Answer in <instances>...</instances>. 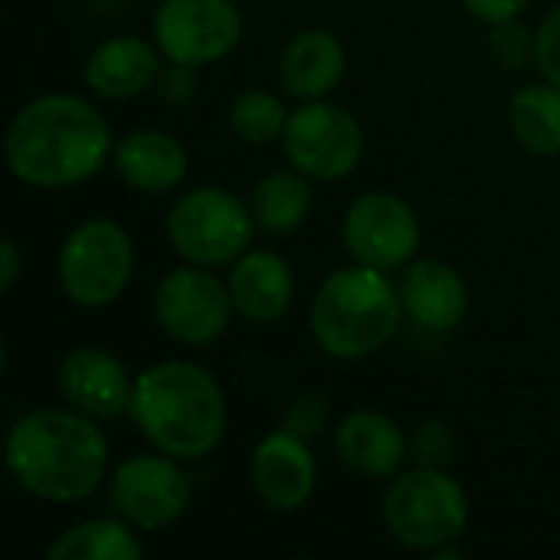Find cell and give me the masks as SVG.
Segmentation results:
<instances>
[{
  "label": "cell",
  "instance_id": "obj_21",
  "mask_svg": "<svg viewBox=\"0 0 560 560\" xmlns=\"http://www.w3.org/2000/svg\"><path fill=\"white\" fill-rule=\"evenodd\" d=\"M515 138L535 154H560V85H525L509 102Z\"/></svg>",
  "mask_w": 560,
  "mask_h": 560
},
{
  "label": "cell",
  "instance_id": "obj_23",
  "mask_svg": "<svg viewBox=\"0 0 560 560\" xmlns=\"http://www.w3.org/2000/svg\"><path fill=\"white\" fill-rule=\"evenodd\" d=\"M144 555L141 541L128 525L95 518L69 528L56 545H49V560H138Z\"/></svg>",
  "mask_w": 560,
  "mask_h": 560
},
{
  "label": "cell",
  "instance_id": "obj_8",
  "mask_svg": "<svg viewBox=\"0 0 560 560\" xmlns=\"http://www.w3.org/2000/svg\"><path fill=\"white\" fill-rule=\"evenodd\" d=\"M282 144L292 167L315 180L348 177L364 158V131L358 118L348 108L318 98L289 115Z\"/></svg>",
  "mask_w": 560,
  "mask_h": 560
},
{
  "label": "cell",
  "instance_id": "obj_1",
  "mask_svg": "<svg viewBox=\"0 0 560 560\" xmlns=\"http://www.w3.org/2000/svg\"><path fill=\"white\" fill-rule=\"evenodd\" d=\"M112 131L79 95H43L16 112L7 131V164L33 187H72L89 180L108 158Z\"/></svg>",
  "mask_w": 560,
  "mask_h": 560
},
{
  "label": "cell",
  "instance_id": "obj_15",
  "mask_svg": "<svg viewBox=\"0 0 560 560\" xmlns=\"http://www.w3.org/2000/svg\"><path fill=\"white\" fill-rule=\"evenodd\" d=\"M400 302L417 325L430 331H450L466 318L469 292L453 266L440 259H420L404 272Z\"/></svg>",
  "mask_w": 560,
  "mask_h": 560
},
{
  "label": "cell",
  "instance_id": "obj_19",
  "mask_svg": "<svg viewBox=\"0 0 560 560\" xmlns=\"http://www.w3.org/2000/svg\"><path fill=\"white\" fill-rule=\"evenodd\" d=\"M345 75V46L328 30H302L282 49L279 79L295 98H322Z\"/></svg>",
  "mask_w": 560,
  "mask_h": 560
},
{
  "label": "cell",
  "instance_id": "obj_5",
  "mask_svg": "<svg viewBox=\"0 0 560 560\" xmlns=\"http://www.w3.org/2000/svg\"><path fill=\"white\" fill-rule=\"evenodd\" d=\"M384 522L390 535L417 551H436L456 541L469 522V502L459 482L440 469L400 476L384 495Z\"/></svg>",
  "mask_w": 560,
  "mask_h": 560
},
{
  "label": "cell",
  "instance_id": "obj_11",
  "mask_svg": "<svg viewBox=\"0 0 560 560\" xmlns=\"http://www.w3.org/2000/svg\"><path fill=\"white\" fill-rule=\"evenodd\" d=\"M345 246L361 266L397 269L420 246V220L397 194H364L345 213Z\"/></svg>",
  "mask_w": 560,
  "mask_h": 560
},
{
  "label": "cell",
  "instance_id": "obj_9",
  "mask_svg": "<svg viewBox=\"0 0 560 560\" xmlns=\"http://www.w3.org/2000/svg\"><path fill=\"white\" fill-rule=\"evenodd\" d=\"M243 36V16L230 0H161L154 39L171 62L203 66L223 59Z\"/></svg>",
  "mask_w": 560,
  "mask_h": 560
},
{
  "label": "cell",
  "instance_id": "obj_13",
  "mask_svg": "<svg viewBox=\"0 0 560 560\" xmlns=\"http://www.w3.org/2000/svg\"><path fill=\"white\" fill-rule=\"evenodd\" d=\"M249 482L266 509L295 512L315 492V456L302 436L289 430L269 433L253 453Z\"/></svg>",
  "mask_w": 560,
  "mask_h": 560
},
{
  "label": "cell",
  "instance_id": "obj_25",
  "mask_svg": "<svg viewBox=\"0 0 560 560\" xmlns=\"http://www.w3.org/2000/svg\"><path fill=\"white\" fill-rule=\"evenodd\" d=\"M492 52L505 69H525L532 56H538V36H532L522 23H499L492 33Z\"/></svg>",
  "mask_w": 560,
  "mask_h": 560
},
{
  "label": "cell",
  "instance_id": "obj_4",
  "mask_svg": "<svg viewBox=\"0 0 560 560\" xmlns=\"http://www.w3.org/2000/svg\"><path fill=\"white\" fill-rule=\"evenodd\" d=\"M400 292L374 266L331 272L312 302V335L328 358L358 361L381 351L400 325Z\"/></svg>",
  "mask_w": 560,
  "mask_h": 560
},
{
  "label": "cell",
  "instance_id": "obj_16",
  "mask_svg": "<svg viewBox=\"0 0 560 560\" xmlns=\"http://www.w3.org/2000/svg\"><path fill=\"white\" fill-rule=\"evenodd\" d=\"M230 299H233V308L256 322V325H266V322H279L289 305H292V292H295V282H292V269L282 256L276 253H246L233 272H230Z\"/></svg>",
  "mask_w": 560,
  "mask_h": 560
},
{
  "label": "cell",
  "instance_id": "obj_10",
  "mask_svg": "<svg viewBox=\"0 0 560 560\" xmlns=\"http://www.w3.org/2000/svg\"><path fill=\"white\" fill-rule=\"evenodd\" d=\"M158 325L184 345H207L220 338L233 315L230 285H223L213 272L190 266L174 269L161 279L154 292Z\"/></svg>",
  "mask_w": 560,
  "mask_h": 560
},
{
  "label": "cell",
  "instance_id": "obj_30",
  "mask_svg": "<svg viewBox=\"0 0 560 560\" xmlns=\"http://www.w3.org/2000/svg\"><path fill=\"white\" fill-rule=\"evenodd\" d=\"M161 95L167 98V102H174V105H180V102H187L190 95H194V85H197V79H194V66H180V62H174V69H167L164 75H161Z\"/></svg>",
  "mask_w": 560,
  "mask_h": 560
},
{
  "label": "cell",
  "instance_id": "obj_29",
  "mask_svg": "<svg viewBox=\"0 0 560 560\" xmlns=\"http://www.w3.org/2000/svg\"><path fill=\"white\" fill-rule=\"evenodd\" d=\"M463 3H466V10L472 16H479V20H486L492 26L515 20L528 7V0H463Z\"/></svg>",
  "mask_w": 560,
  "mask_h": 560
},
{
  "label": "cell",
  "instance_id": "obj_20",
  "mask_svg": "<svg viewBox=\"0 0 560 560\" xmlns=\"http://www.w3.org/2000/svg\"><path fill=\"white\" fill-rule=\"evenodd\" d=\"M115 167L121 180L144 194L174 190L187 174V151L164 131H135L118 141Z\"/></svg>",
  "mask_w": 560,
  "mask_h": 560
},
{
  "label": "cell",
  "instance_id": "obj_22",
  "mask_svg": "<svg viewBox=\"0 0 560 560\" xmlns=\"http://www.w3.org/2000/svg\"><path fill=\"white\" fill-rule=\"evenodd\" d=\"M312 210V187L302 171L266 174L253 190V217L266 233H292Z\"/></svg>",
  "mask_w": 560,
  "mask_h": 560
},
{
  "label": "cell",
  "instance_id": "obj_24",
  "mask_svg": "<svg viewBox=\"0 0 560 560\" xmlns=\"http://www.w3.org/2000/svg\"><path fill=\"white\" fill-rule=\"evenodd\" d=\"M285 105L262 92V89H246L243 95H236V102L230 105V128L249 141V144H269L285 131Z\"/></svg>",
  "mask_w": 560,
  "mask_h": 560
},
{
  "label": "cell",
  "instance_id": "obj_6",
  "mask_svg": "<svg viewBox=\"0 0 560 560\" xmlns=\"http://www.w3.org/2000/svg\"><path fill=\"white\" fill-rule=\"evenodd\" d=\"M253 226L256 217L236 200V194L220 187L184 194L167 217V236L174 249L194 266L236 262L253 240Z\"/></svg>",
  "mask_w": 560,
  "mask_h": 560
},
{
  "label": "cell",
  "instance_id": "obj_18",
  "mask_svg": "<svg viewBox=\"0 0 560 560\" xmlns=\"http://www.w3.org/2000/svg\"><path fill=\"white\" fill-rule=\"evenodd\" d=\"M158 79V52L138 36H115L85 59V85L105 98H131Z\"/></svg>",
  "mask_w": 560,
  "mask_h": 560
},
{
  "label": "cell",
  "instance_id": "obj_26",
  "mask_svg": "<svg viewBox=\"0 0 560 560\" xmlns=\"http://www.w3.org/2000/svg\"><path fill=\"white\" fill-rule=\"evenodd\" d=\"M328 420V404L322 394H305L292 404L289 417H285V430L295 433V436H315Z\"/></svg>",
  "mask_w": 560,
  "mask_h": 560
},
{
  "label": "cell",
  "instance_id": "obj_17",
  "mask_svg": "<svg viewBox=\"0 0 560 560\" xmlns=\"http://www.w3.org/2000/svg\"><path fill=\"white\" fill-rule=\"evenodd\" d=\"M335 446L345 466L368 479H390L407 456V440L400 427L390 417L374 413V410L351 413L338 427Z\"/></svg>",
  "mask_w": 560,
  "mask_h": 560
},
{
  "label": "cell",
  "instance_id": "obj_3",
  "mask_svg": "<svg viewBox=\"0 0 560 560\" xmlns=\"http://www.w3.org/2000/svg\"><path fill=\"white\" fill-rule=\"evenodd\" d=\"M131 417L164 456L200 459L223 440L226 400L203 368L164 361L135 377Z\"/></svg>",
  "mask_w": 560,
  "mask_h": 560
},
{
  "label": "cell",
  "instance_id": "obj_7",
  "mask_svg": "<svg viewBox=\"0 0 560 560\" xmlns=\"http://www.w3.org/2000/svg\"><path fill=\"white\" fill-rule=\"evenodd\" d=\"M135 272L131 236L112 220L79 223L59 249L62 292L85 308L115 302Z\"/></svg>",
  "mask_w": 560,
  "mask_h": 560
},
{
  "label": "cell",
  "instance_id": "obj_31",
  "mask_svg": "<svg viewBox=\"0 0 560 560\" xmlns=\"http://www.w3.org/2000/svg\"><path fill=\"white\" fill-rule=\"evenodd\" d=\"M0 259H3V266H0V289H10L16 272H20V253H16V246L10 240L0 243Z\"/></svg>",
  "mask_w": 560,
  "mask_h": 560
},
{
  "label": "cell",
  "instance_id": "obj_12",
  "mask_svg": "<svg viewBox=\"0 0 560 560\" xmlns=\"http://www.w3.org/2000/svg\"><path fill=\"white\" fill-rule=\"evenodd\" d=\"M187 502H190V482L164 456H135L115 469L112 505L128 525L141 532H158L177 522Z\"/></svg>",
  "mask_w": 560,
  "mask_h": 560
},
{
  "label": "cell",
  "instance_id": "obj_28",
  "mask_svg": "<svg viewBox=\"0 0 560 560\" xmlns=\"http://www.w3.org/2000/svg\"><path fill=\"white\" fill-rule=\"evenodd\" d=\"M413 446H417V456L423 459V466H430V469H440L443 463L453 459V440L443 423H427L417 433Z\"/></svg>",
  "mask_w": 560,
  "mask_h": 560
},
{
  "label": "cell",
  "instance_id": "obj_27",
  "mask_svg": "<svg viewBox=\"0 0 560 560\" xmlns=\"http://www.w3.org/2000/svg\"><path fill=\"white\" fill-rule=\"evenodd\" d=\"M541 75L548 82L560 85V7L551 10V16L538 30V56H535Z\"/></svg>",
  "mask_w": 560,
  "mask_h": 560
},
{
  "label": "cell",
  "instance_id": "obj_2",
  "mask_svg": "<svg viewBox=\"0 0 560 560\" xmlns=\"http://www.w3.org/2000/svg\"><path fill=\"white\" fill-rule=\"evenodd\" d=\"M105 466L108 443L79 410H33L7 436V469L36 499L79 502L98 489Z\"/></svg>",
  "mask_w": 560,
  "mask_h": 560
},
{
  "label": "cell",
  "instance_id": "obj_14",
  "mask_svg": "<svg viewBox=\"0 0 560 560\" xmlns=\"http://www.w3.org/2000/svg\"><path fill=\"white\" fill-rule=\"evenodd\" d=\"M59 387L66 400L92 420H115L131 410L135 384L121 361L102 348L69 351L59 364Z\"/></svg>",
  "mask_w": 560,
  "mask_h": 560
}]
</instances>
